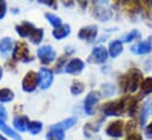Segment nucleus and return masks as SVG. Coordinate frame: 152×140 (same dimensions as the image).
I'll list each match as a JSON object with an SVG mask.
<instances>
[{"mask_svg":"<svg viewBox=\"0 0 152 140\" xmlns=\"http://www.w3.org/2000/svg\"><path fill=\"white\" fill-rule=\"evenodd\" d=\"M143 82V73L138 69H131L124 75V86L123 88L130 93H134Z\"/></svg>","mask_w":152,"mask_h":140,"instance_id":"nucleus-1","label":"nucleus"},{"mask_svg":"<svg viewBox=\"0 0 152 140\" xmlns=\"http://www.w3.org/2000/svg\"><path fill=\"white\" fill-rule=\"evenodd\" d=\"M37 55H38L39 60L44 64V65H48L51 63H53L56 60V51L53 50L52 46L50 45H42L37 50Z\"/></svg>","mask_w":152,"mask_h":140,"instance_id":"nucleus-2","label":"nucleus"},{"mask_svg":"<svg viewBox=\"0 0 152 140\" xmlns=\"http://www.w3.org/2000/svg\"><path fill=\"white\" fill-rule=\"evenodd\" d=\"M100 99V93L97 92V91H91L85 100H84V111L87 115H93L94 114V111H96V105L98 104Z\"/></svg>","mask_w":152,"mask_h":140,"instance_id":"nucleus-3","label":"nucleus"},{"mask_svg":"<svg viewBox=\"0 0 152 140\" xmlns=\"http://www.w3.org/2000/svg\"><path fill=\"white\" fill-rule=\"evenodd\" d=\"M12 58L14 60H21L24 63H27V61L32 60V57L30 55L27 45L25 42H17L15 44V47L13 48Z\"/></svg>","mask_w":152,"mask_h":140,"instance_id":"nucleus-4","label":"nucleus"},{"mask_svg":"<svg viewBox=\"0 0 152 140\" xmlns=\"http://www.w3.org/2000/svg\"><path fill=\"white\" fill-rule=\"evenodd\" d=\"M53 82V72L47 67H41L38 72V85L41 90H47Z\"/></svg>","mask_w":152,"mask_h":140,"instance_id":"nucleus-5","label":"nucleus"},{"mask_svg":"<svg viewBox=\"0 0 152 140\" xmlns=\"http://www.w3.org/2000/svg\"><path fill=\"white\" fill-rule=\"evenodd\" d=\"M109 58V51L104 46H97L92 50L88 61L92 64H104Z\"/></svg>","mask_w":152,"mask_h":140,"instance_id":"nucleus-6","label":"nucleus"},{"mask_svg":"<svg viewBox=\"0 0 152 140\" xmlns=\"http://www.w3.org/2000/svg\"><path fill=\"white\" fill-rule=\"evenodd\" d=\"M38 86V73L33 71L27 72L23 80V90L27 93H31V92H34Z\"/></svg>","mask_w":152,"mask_h":140,"instance_id":"nucleus-7","label":"nucleus"},{"mask_svg":"<svg viewBox=\"0 0 152 140\" xmlns=\"http://www.w3.org/2000/svg\"><path fill=\"white\" fill-rule=\"evenodd\" d=\"M151 38H149V40H143V41H139L137 42L136 45H133L131 47V53L136 54V55H144V54H148L152 51V41Z\"/></svg>","mask_w":152,"mask_h":140,"instance_id":"nucleus-8","label":"nucleus"},{"mask_svg":"<svg viewBox=\"0 0 152 140\" xmlns=\"http://www.w3.org/2000/svg\"><path fill=\"white\" fill-rule=\"evenodd\" d=\"M93 15L97 19H99L100 21H107V20H110L112 18L113 13L104 4H97L96 7L93 8Z\"/></svg>","mask_w":152,"mask_h":140,"instance_id":"nucleus-9","label":"nucleus"},{"mask_svg":"<svg viewBox=\"0 0 152 140\" xmlns=\"http://www.w3.org/2000/svg\"><path fill=\"white\" fill-rule=\"evenodd\" d=\"M85 69V63L79 59V58H73L72 60H70L65 67H64V72L65 73H69V74H79L81 71Z\"/></svg>","mask_w":152,"mask_h":140,"instance_id":"nucleus-10","label":"nucleus"},{"mask_svg":"<svg viewBox=\"0 0 152 140\" xmlns=\"http://www.w3.org/2000/svg\"><path fill=\"white\" fill-rule=\"evenodd\" d=\"M98 34V27L96 25H88L86 27H83L79 33H78V38L81 40H86L88 42H92Z\"/></svg>","mask_w":152,"mask_h":140,"instance_id":"nucleus-11","label":"nucleus"},{"mask_svg":"<svg viewBox=\"0 0 152 140\" xmlns=\"http://www.w3.org/2000/svg\"><path fill=\"white\" fill-rule=\"evenodd\" d=\"M106 134L109 137L112 138H120L123 137V132H124V122L121 120H117L111 122L107 127H106Z\"/></svg>","mask_w":152,"mask_h":140,"instance_id":"nucleus-12","label":"nucleus"},{"mask_svg":"<svg viewBox=\"0 0 152 140\" xmlns=\"http://www.w3.org/2000/svg\"><path fill=\"white\" fill-rule=\"evenodd\" d=\"M152 114V101L151 100H146L143 107L140 109V113H139V124L142 126H144L146 124V121L149 120V118L151 117Z\"/></svg>","mask_w":152,"mask_h":140,"instance_id":"nucleus-13","label":"nucleus"},{"mask_svg":"<svg viewBox=\"0 0 152 140\" xmlns=\"http://www.w3.org/2000/svg\"><path fill=\"white\" fill-rule=\"evenodd\" d=\"M37 27H34V25L32 24V23H23L21 25H17L15 26V31H17V33L20 35L21 38H26V36H28L30 38V35L32 34V32L36 30Z\"/></svg>","mask_w":152,"mask_h":140,"instance_id":"nucleus-14","label":"nucleus"},{"mask_svg":"<svg viewBox=\"0 0 152 140\" xmlns=\"http://www.w3.org/2000/svg\"><path fill=\"white\" fill-rule=\"evenodd\" d=\"M28 118L26 115H19L13 119V126L17 130V132H25L28 127Z\"/></svg>","mask_w":152,"mask_h":140,"instance_id":"nucleus-15","label":"nucleus"},{"mask_svg":"<svg viewBox=\"0 0 152 140\" xmlns=\"http://www.w3.org/2000/svg\"><path fill=\"white\" fill-rule=\"evenodd\" d=\"M70 33H71V26L67 25V24H63L60 27L53 30L52 35H53L57 40H63V39H65L67 35H70Z\"/></svg>","mask_w":152,"mask_h":140,"instance_id":"nucleus-16","label":"nucleus"},{"mask_svg":"<svg viewBox=\"0 0 152 140\" xmlns=\"http://www.w3.org/2000/svg\"><path fill=\"white\" fill-rule=\"evenodd\" d=\"M109 55L111 58H117L123 52V42L121 40H112L109 45Z\"/></svg>","mask_w":152,"mask_h":140,"instance_id":"nucleus-17","label":"nucleus"},{"mask_svg":"<svg viewBox=\"0 0 152 140\" xmlns=\"http://www.w3.org/2000/svg\"><path fill=\"white\" fill-rule=\"evenodd\" d=\"M77 124V118H67L60 122H57L54 125H52L51 127L52 128H57V130H60V131H66V130H70L71 127H73Z\"/></svg>","mask_w":152,"mask_h":140,"instance_id":"nucleus-18","label":"nucleus"},{"mask_svg":"<svg viewBox=\"0 0 152 140\" xmlns=\"http://www.w3.org/2000/svg\"><path fill=\"white\" fill-rule=\"evenodd\" d=\"M0 130H1L2 133H5L7 137H11L12 139L23 140V138L20 137V134H19L17 131H14L13 128H11L10 126H7V125L5 124V120H2V119H0Z\"/></svg>","mask_w":152,"mask_h":140,"instance_id":"nucleus-19","label":"nucleus"},{"mask_svg":"<svg viewBox=\"0 0 152 140\" xmlns=\"http://www.w3.org/2000/svg\"><path fill=\"white\" fill-rule=\"evenodd\" d=\"M13 48V40L11 38H2L0 39V54L6 55Z\"/></svg>","mask_w":152,"mask_h":140,"instance_id":"nucleus-20","label":"nucleus"},{"mask_svg":"<svg viewBox=\"0 0 152 140\" xmlns=\"http://www.w3.org/2000/svg\"><path fill=\"white\" fill-rule=\"evenodd\" d=\"M150 93H152V77H148L143 80L140 85V96L146 97Z\"/></svg>","mask_w":152,"mask_h":140,"instance_id":"nucleus-21","label":"nucleus"},{"mask_svg":"<svg viewBox=\"0 0 152 140\" xmlns=\"http://www.w3.org/2000/svg\"><path fill=\"white\" fill-rule=\"evenodd\" d=\"M65 139V133L64 131L57 130V128H50V131L46 134V140H64Z\"/></svg>","mask_w":152,"mask_h":140,"instance_id":"nucleus-22","label":"nucleus"},{"mask_svg":"<svg viewBox=\"0 0 152 140\" xmlns=\"http://www.w3.org/2000/svg\"><path fill=\"white\" fill-rule=\"evenodd\" d=\"M45 18L47 19V21H48L54 28H58V27H60V26L63 25L61 19H60L57 14H54V13H45Z\"/></svg>","mask_w":152,"mask_h":140,"instance_id":"nucleus-23","label":"nucleus"},{"mask_svg":"<svg viewBox=\"0 0 152 140\" xmlns=\"http://www.w3.org/2000/svg\"><path fill=\"white\" fill-rule=\"evenodd\" d=\"M14 99V93L10 88L0 90V103H10Z\"/></svg>","mask_w":152,"mask_h":140,"instance_id":"nucleus-24","label":"nucleus"},{"mask_svg":"<svg viewBox=\"0 0 152 140\" xmlns=\"http://www.w3.org/2000/svg\"><path fill=\"white\" fill-rule=\"evenodd\" d=\"M142 36V33L139 30H132L130 31L127 34H125L121 39V42H131L132 40H136V39H139Z\"/></svg>","mask_w":152,"mask_h":140,"instance_id":"nucleus-25","label":"nucleus"},{"mask_svg":"<svg viewBox=\"0 0 152 140\" xmlns=\"http://www.w3.org/2000/svg\"><path fill=\"white\" fill-rule=\"evenodd\" d=\"M84 90H85V85H84L81 81H78V80H75V81L72 82L71 88H70V91H71V93H72L73 96H79L80 93L84 92Z\"/></svg>","mask_w":152,"mask_h":140,"instance_id":"nucleus-26","label":"nucleus"},{"mask_svg":"<svg viewBox=\"0 0 152 140\" xmlns=\"http://www.w3.org/2000/svg\"><path fill=\"white\" fill-rule=\"evenodd\" d=\"M41 130H42V124H41L40 121H30V122H28L27 131H28L31 134L36 136V134H38L39 132H41Z\"/></svg>","mask_w":152,"mask_h":140,"instance_id":"nucleus-27","label":"nucleus"},{"mask_svg":"<svg viewBox=\"0 0 152 140\" xmlns=\"http://www.w3.org/2000/svg\"><path fill=\"white\" fill-rule=\"evenodd\" d=\"M42 36H44V31L41 28H36L32 32V34L30 35V40L34 45H38V44H40V41L42 40Z\"/></svg>","mask_w":152,"mask_h":140,"instance_id":"nucleus-28","label":"nucleus"},{"mask_svg":"<svg viewBox=\"0 0 152 140\" xmlns=\"http://www.w3.org/2000/svg\"><path fill=\"white\" fill-rule=\"evenodd\" d=\"M102 91H103V94L105 97H111L115 92V86L111 82H106V84H104L102 86Z\"/></svg>","mask_w":152,"mask_h":140,"instance_id":"nucleus-29","label":"nucleus"},{"mask_svg":"<svg viewBox=\"0 0 152 140\" xmlns=\"http://www.w3.org/2000/svg\"><path fill=\"white\" fill-rule=\"evenodd\" d=\"M7 12V4L5 1H0V20L5 18Z\"/></svg>","mask_w":152,"mask_h":140,"instance_id":"nucleus-30","label":"nucleus"},{"mask_svg":"<svg viewBox=\"0 0 152 140\" xmlns=\"http://www.w3.org/2000/svg\"><path fill=\"white\" fill-rule=\"evenodd\" d=\"M145 137L148 138V139L152 140V122H150L146 127H145Z\"/></svg>","mask_w":152,"mask_h":140,"instance_id":"nucleus-31","label":"nucleus"},{"mask_svg":"<svg viewBox=\"0 0 152 140\" xmlns=\"http://www.w3.org/2000/svg\"><path fill=\"white\" fill-rule=\"evenodd\" d=\"M0 119H2V120L7 119V111L2 105H0Z\"/></svg>","mask_w":152,"mask_h":140,"instance_id":"nucleus-32","label":"nucleus"},{"mask_svg":"<svg viewBox=\"0 0 152 140\" xmlns=\"http://www.w3.org/2000/svg\"><path fill=\"white\" fill-rule=\"evenodd\" d=\"M126 140H143V139H142V137L138 133H132V134H129V137L126 138Z\"/></svg>","mask_w":152,"mask_h":140,"instance_id":"nucleus-33","label":"nucleus"},{"mask_svg":"<svg viewBox=\"0 0 152 140\" xmlns=\"http://www.w3.org/2000/svg\"><path fill=\"white\" fill-rule=\"evenodd\" d=\"M39 2L45 4V5H48V6H54V2H52V1H45V0H40Z\"/></svg>","mask_w":152,"mask_h":140,"instance_id":"nucleus-34","label":"nucleus"},{"mask_svg":"<svg viewBox=\"0 0 152 140\" xmlns=\"http://www.w3.org/2000/svg\"><path fill=\"white\" fill-rule=\"evenodd\" d=\"M0 140H7V139H6V138H5V137H4V136L0 133Z\"/></svg>","mask_w":152,"mask_h":140,"instance_id":"nucleus-35","label":"nucleus"},{"mask_svg":"<svg viewBox=\"0 0 152 140\" xmlns=\"http://www.w3.org/2000/svg\"><path fill=\"white\" fill-rule=\"evenodd\" d=\"M1 78H2V69L0 67V80H1Z\"/></svg>","mask_w":152,"mask_h":140,"instance_id":"nucleus-36","label":"nucleus"},{"mask_svg":"<svg viewBox=\"0 0 152 140\" xmlns=\"http://www.w3.org/2000/svg\"><path fill=\"white\" fill-rule=\"evenodd\" d=\"M150 4H151V7H152V2H150Z\"/></svg>","mask_w":152,"mask_h":140,"instance_id":"nucleus-37","label":"nucleus"}]
</instances>
